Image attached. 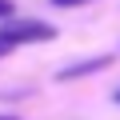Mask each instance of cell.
<instances>
[{
  "label": "cell",
  "mask_w": 120,
  "mask_h": 120,
  "mask_svg": "<svg viewBox=\"0 0 120 120\" xmlns=\"http://www.w3.org/2000/svg\"><path fill=\"white\" fill-rule=\"evenodd\" d=\"M0 120H16V116H0Z\"/></svg>",
  "instance_id": "6"
},
{
  "label": "cell",
  "mask_w": 120,
  "mask_h": 120,
  "mask_svg": "<svg viewBox=\"0 0 120 120\" xmlns=\"http://www.w3.org/2000/svg\"><path fill=\"white\" fill-rule=\"evenodd\" d=\"M12 12H16V4H12V0H0V20H8Z\"/></svg>",
  "instance_id": "3"
},
{
  "label": "cell",
  "mask_w": 120,
  "mask_h": 120,
  "mask_svg": "<svg viewBox=\"0 0 120 120\" xmlns=\"http://www.w3.org/2000/svg\"><path fill=\"white\" fill-rule=\"evenodd\" d=\"M8 48H12V44H4V40H0V56H4V52H8Z\"/></svg>",
  "instance_id": "5"
},
{
  "label": "cell",
  "mask_w": 120,
  "mask_h": 120,
  "mask_svg": "<svg viewBox=\"0 0 120 120\" xmlns=\"http://www.w3.org/2000/svg\"><path fill=\"white\" fill-rule=\"evenodd\" d=\"M0 40L4 44H40V40H56V28L44 20H24V16H8L0 24Z\"/></svg>",
  "instance_id": "1"
},
{
  "label": "cell",
  "mask_w": 120,
  "mask_h": 120,
  "mask_svg": "<svg viewBox=\"0 0 120 120\" xmlns=\"http://www.w3.org/2000/svg\"><path fill=\"white\" fill-rule=\"evenodd\" d=\"M100 68H108V56H96V60H84V64L64 68V72H60V80H76V76H88V72H100Z\"/></svg>",
  "instance_id": "2"
},
{
  "label": "cell",
  "mask_w": 120,
  "mask_h": 120,
  "mask_svg": "<svg viewBox=\"0 0 120 120\" xmlns=\"http://www.w3.org/2000/svg\"><path fill=\"white\" fill-rule=\"evenodd\" d=\"M56 8H76V4H88V0H52Z\"/></svg>",
  "instance_id": "4"
},
{
  "label": "cell",
  "mask_w": 120,
  "mask_h": 120,
  "mask_svg": "<svg viewBox=\"0 0 120 120\" xmlns=\"http://www.w3.org/2000/svg\"><path fill=\"white\" fill-rule=\"evenodd\" d=\"M116 100H120V88H116Z\"/></svg>",
  "instance_id": "7"
}]
</instances>
